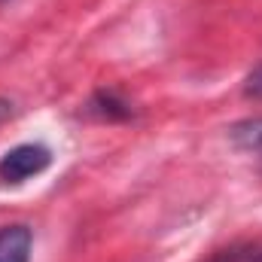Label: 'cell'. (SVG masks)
I'll return each instance as SVG.
<instances>
[{
  "instance_id": "5b68a950",
  "label": "cell",
  "mask_w": 262,
  "mask_h": 262,
  "mask_svg": "<svg viewBox=\"0 0 262 262\" xmlns=\"http://www.w3.org/2000/svg\"><path fill=\"white\" fill-rule=\"evenodd\" d=\"M244 95L253 98V101H262V64L253 67V70L247 73V79H244Z\"/></svg>"
},
{
  "instance_id": "52a82bcc",
  "label": "cell",
  "mask_w": 262,
  "mask_h": 262,
  "mask_svg": "<svg viewBox=\"0 0 262 262\" xmlns=\"http://www.w3.org/2000/svg\"><path fill=\"white\" fill-rule=\"evenodd\" d=\"M259 262H262V256H259Z\"/></svg>"
},
{
  "instance_id": "8992f818",
  "label": "cell",
  "mask_w": 262,
  "mask_h": 262,
  "mask_svg": "<svg viewBox=\"0 0 262 262\" xmlns=\"http://www.w3.org/2000/svg\"><path fill=\"white\" fill-rule=\"evenodd\" d=\"M12 113H15V104H12L9 98H0V125H3Z\"/></svg>"
},
{
  "instance_id": "7a4b0ae2",
  "label": "cell",
  "mask_w": 262,
  "mask_h": 262,
  "mask_svg": "<svg viewBox=\"0 0 262 262\" xmlns=\"http://www.w3.org/2000/svg\"><path fill=\"white\" fill-rule=\"evenodd\" d=\"M34 232L21 223L0 229V262H31Z\"/></svg>"
},
{
  "instance_id": "6da1fadb",
  "label": "cell",
  "mask_w": 262,
  "mask_h": 262,
  "mask_svg": "<svg viewBox=\"0 0 262 262\" xmlns=\"http://www.w3.org/2000/svg\"><path fill=\"white\" fill-rule=\"evenodd\" d=\"M52 165V149L43 143H18L0 159V180L25 183L28 177L43 174Z\"/></svg>"
},
{
  "instance_id": "277c9868",
  "label": "cell",
  "mask_w": 262,
  "mask_h": 262,
  "mask_svg": "<svg viewBox=\"0 0 262 262\" xmlns=\"http://www.w3.org/2000/svg\"><path fill=\"white\" fill-rule=\"evenodd\" d=\"M229 137L238 149H247V152H262V116L259 119H244V122H235L229 128Z\"/></svg>"
},
{
  "instance_id": "3957f363",
  "label": "cell",
  "mask_w": 262,
  "mask_h": 262,
  "mask_svg": "<svg viewBox=\"0 0 262 262\" xmlns=\"http://www.w3.org/2000/svg\"><path fill=\"white\" fill-rule=\"evenodd\" d=\"M85 113L95 116V119H101V122H125V119L134 116V110H131L128 101L119 98V95L110 92V89L95 92V95L89 98V104H85Z\"/></svg>"
}]
</instances>
